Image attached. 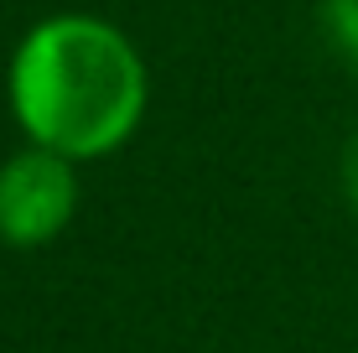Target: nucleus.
<instances>
[{
	"instance_id": "obj_3",
	"label": "nucleus",
	"mask_w": 358,
	"mask_h": 353,
	"mask_svg": "<svg viewBox=\"0 0 358 353\" xmlns=\"http://www.w3.org/2000/svg\"><path fill=\"white\" fill-rule=\"evenodd\" d=\"M322 16H327L332 42L358 63V0H322Z\"/></svg>"
},
{
	"instance_id": "obj_4",
	"label": "nucleus",
	"mask_w": 358,
	"mask_h": 353,
	"mask_svg": "<svg viewBox=\"0 0 358 353\" xmlns=\"http://www.w3.org/2000/svg\"><path fill=\"white\" fill-rule=\"evenodd\" d=\"M343 198H348L353 213H358V130L348 136V145H343Z\"/></svg>"
},
{
	"instance_id": "obj_1",
	"label": "nucleus",
	"mask_w": 358,
	"mask_h": 353,
	"mask_svg": "<svg viewBox=\"0 0 358 353\" xmlns=\"http://www.w3.org/2000/svg\"><path fill=\"white\" fill-rule=\"evenodd\" d=\"M10 115L31 145L89 161L130 141L145 115V63L99 16H52L10 57Z\"/></svg>"
},
{
	"instance_id": "obj_2",
	"label": "nucleus",
	"mask_w": 358,
	"mask_h": 353,
	"mask_svg": "<svg viewBox=\"0 0 358 353\" xmlns=\"http://www.w3.org/2000/svg\"><path fill=\"white\" fill-rule=\"evenodd\" d=\"M73 208H78V177L68 156L31 145L0 166V239L10 250H36L57 239Z\"/></svg>"
}]
</instances>
